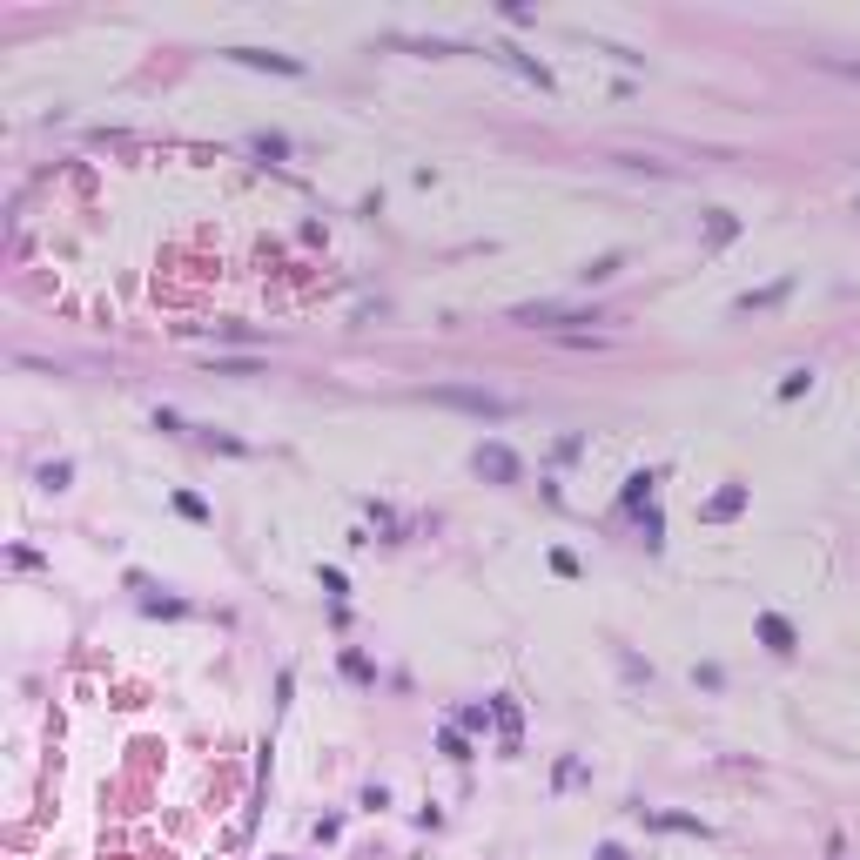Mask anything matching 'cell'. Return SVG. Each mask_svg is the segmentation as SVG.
Here are the masks:
<instances>
[{
  "label": "cell",
  "mask_w": 860,
  "mask_h": 860,
  "mask_svg": "<svg viewBox=\"0 0 860 860\" xmlns=\"http://www.w3.org/2000/svg\"><path fill=\"white\" fill-rule=\"evenodd\" d=\"M827 75H840V81H860V60H820Z\"/></svg>",
  "instance_id": "52a82bcc"
},
{
  "label": "cell",
  "mask_w": 860,
  "mask_h": 860,
  "mask_svg": "<svg viewBox=\"0 0 860 860\" xmlns=\"http://www.w3.org/2000/svg\"><path fill=\"white\" fill-rule=\"evenodd\" d=\"M746 504V491H719V498H712V518H733Z\"/></svg>",
  "instance_id": "8992f818"
},
{
  "label": "cell",
  "mask_w": 860,
  "mask_h": 860,
  "mask_svg": "<svg viewBox=\"0 0 860 860\" xmlns=\"http://www.w3.org/2000/svg\"><path fill=\"white\" fill-rule=\"evenodd\" d=\"M236 60H249V68H276V75H302V60H289V54H262V47H236Z\"/></svg>",
  "instance_id": "277c9868"
},
{
  "label": "cell",
  "mask_w": 860,
  "mask_h": 860,
  "mask_svg": "<svg viewBox=\"0 0 860 860\" xmlns=\"http://www.w3.org/2000/svg\"><path fill=\"white\" fill-rule=\"evenodd\" d=\"M430 404L444 410H470V417H511V397H491V390H430Z\"/></svg>",
  "instance_id": "6da1fadb"
},
{
  "label": "cell",
  "mask_w": 860,
  "mask_h": 860,
  "mask_svg": "<svg viewBox=\"0 0 860 860\" xmlns=\"http://www.w3.org/2000/svg\"><path fill=\"white\" fill-rule=\"evenodd\" d=\"M491 60H504V68H518L525 81H538V88H551V75H544V68H538L531 54H518V47H491Z\"/></svg>",
  "instance_id": "3957f363"
},
{
  "label": "cell",
  "mask_w": 860,
  "mask_h": 860,
  "mask_svg": "<svg viewBox=\"0 0 860 860\" xmlns=\"http://www.w3.org/2000/svg\"><path fill=\"white\" fill-rule=\"evenodd\" d=\"M478 470H484V478H498V484H511L518 478V457L504 451V444H484V451H478Z\"/></svg>",
  "instance_id": "7a4b0ae2"
},
{
  "label": "cell",
  "mask_w": 860,
  "mask_h": 860,
  "mask_svg": "<svg viewBox=\"0 0 860 860\" xmlns=\"http://www.w3.org/2000/svg\"><path fill=\"white\" fill-rule=\"evenodd\" d=\"M760 639H767L773 652H793V625H786V619H773V612L760 619Z\"/></svg>",
  "instance_id": "5b68a950"
}]
</instances>
